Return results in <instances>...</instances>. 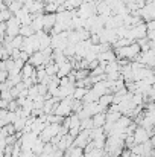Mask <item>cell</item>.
Returning a JSON list of instances; mask_svg holds the SVG:
<instances>
[{
    "label": "cell",
    "mask_w": 155,
    "mask_h": 157,
    "mask_svg": "<svg viewBox=\"0 0 155 157\" xmlns=\"http://www.w3.org/2000/svg\"><path fill=\"white\" fill-rule=\"evenodd\" d=\"M88 92V89H76L75 93H76V99H81V98H85V93Z\"/></svg>",
    "instance_id": "5b68a950"
},
{
    "label": "cell",
    "mask_w": 155,
    "mask_h": 157,
    "mask_svg": "<svg viewBox=\"0 0 155 157\" xmlns=\"http://www.w3.org/2000/svg\"><path fill=\"white\" fill-rule=\"evenodd\" d=\"M134 142H137V144H143V142H146L151 136H149V133L146 131V128L145 127H138L137 130H134Z\"/></svg>",
    "instance_id": "6da1fadb"
},
{
    "label": "cell",
    "mask_w": 155,
    "mask_h": 157,
    "mask_svg": "<svg viewBox=\"0 0 155 157\" xmlns=\"http://www.w3.org/2000/svg\"><path fill=\"white\" fill-rule=\"evenodd\" d=\"M70 69H72V64H68V63H67V64H64V66H62V69H61V70H58V75H59V76H64V75H67V73H68V70H70Z\"/></svg>",
    "instance_id": "277c9868"
},
{
    "label": "cell",
    "mask_w": 155,
    "mask_h": 157,
    "mask_svg": "<svg viewBox=\"0 0 155 157\" xmlns=\"http://www.w3.org/2000/svg\"><path fill=\"white\" fill-rule=\"evenodd\" d=\"M103 121H105V116L96 113V114H94V117H93V121H91V122H93V127H99L101 124H103Z\"/></svg>",
    "instance_id": "3957f363"
},
{
    "label": "cell",
    "mask_w": 155,
    "mask_h": 157,
    "mask_svg": "<svg viewBox=\"0 0 155 157\" xmlns=\"http://www.w3.org/2000/svg\"><path fill=\"white\" fill-rule=\"evenodd\" d=\"M21 75H23L24 79H29V78H34V76H35V70H34V67H32L31 64H26V66L21 69Z\"/></svg>",
    "instance_id": "7a4b0ae2"
}]
</instances>
